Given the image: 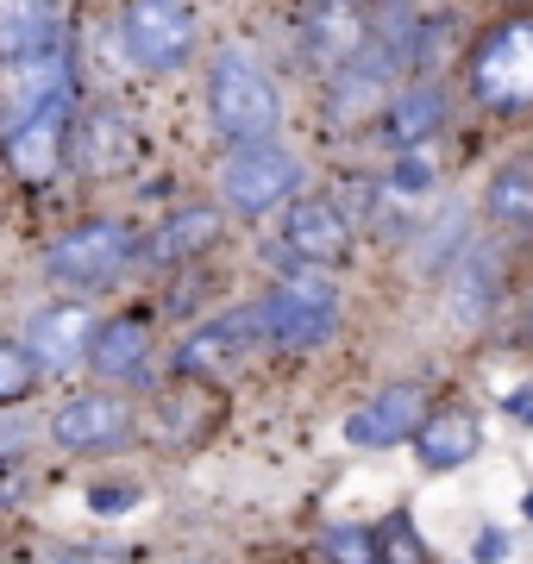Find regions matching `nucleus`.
I'll return each mask as SVG.
<instances>
[{
    "mask_svg": "<svg viewBox=\"0 0 533 564\" xmlns=\"http://www.w3.org/2000/svg\"><path fill=\"white\" fill-rule=\"evenodd\" d=\"M207 120L232 144H270L283 126V95L246 51L226 44L207 57Z\"/></svg>",
    "mask_w": 533,
    "mask_h": 564,
    "instance_id": "nucleus-1",
    "label": "nucleus"
},
{
    "mask_svg": "<svg viewBox=\"0 0 533 564\" xmlns=\"http://www.w3.org/2000/svg\"><path fill=\"white\" fill-rule=\"evenodd\" d=\"M258 321H264V345H283V351H314V345L333 339L339 326V295H333L327 276H308L295 270L258 302Z\"/></svg>",
    "mask_w": 533,
    "mask_h": 564,
    "instance_id": "nucleus-2",
    "label": "nucleus"
},
{
    "mask_svg": "<svg viewBox=\"0 0 533 564\" xmlns=\"http://www.w3.org/2000/svg\"><path fill=\"white\" fill-rule=\"evenodd\" d=\"M132 258H139L132 232L113 226V220H95V226L63 232V239L44 251V270H51V282H63V289H107V282H120L126 270H132Z\"/></svg>",
    "mask_w": 533,
    "mask_h": 564,
    "instance_id": "nucleus-3",
    "label": "nucleus"
},
{
    "mask_svg": "<svg viewBox=\"0 0 533 564\" xmlns=\"http://www.w3.org/2000/svg\"><path fill=\"white\" fill-rule=\"evenodd\" d=\"M258 345H264V321H258V302L251 307H226V314H214L207 326H195L183 339V351H176V370L183 377H232V370H246L251 358H258Z\"/></svg>",
    "mask_w": 533,
    "mask_h": 564,
    "instance_id": "nucleus-4",
    "label": "nucleus"
},
{
    "mask_svg": "<svg viewBox=\"0 0 533 564\" xmlns=\"http://www.w3.org/2000/svg\"><path fill=\"white\" fill-rule=\"evenodd\" d=\"M120 44L139 69H176L195 51V13L183 0H132L120 13Z\"/></svg>",
    "mask_w": 533,
    "mask_h": 564,
    "instance_id": "nucleus-5",
    "label": "nucleus"
},
{
    "mask_svg": "<svg viewBox=\"0 0 533 564\" xmlns=\"http://www.w3.org/2000/svg\"><path fill=\"white\" fill-rule=\"evenodd\" d=\"M295 182H302V163L289 158L283 144H239L220 170V195L239 214H270L276 202L295 195Z\"/></svg>",
    "mask_w": 533,
    "mask_h": 564,
    "instance_id": "nucleus-6",
    "label": "nucleus"
},
{
    "mask_svg": "<svg viewBox=\"0 0 533 564\" xmlns=\"http://www.w3.org/2000/svg\"><path fill=\"white\" fill-rule=\"evenodd\" d=\"M471 82L490 107H527L533 101V20L502 25L471 57Z\"/></svg>",
    "mask_w": 533,
    "mask_h": 564,
    "instance_id": "nucleus-7",
    "label": "nucleus"
},
{
    "mask_svg": "<svg viewBox=\"0 0 533 564\" xmlns=\"http://www.w3.org/2000/svg\"><path fill=\"white\" fill-rule=\"evenodd\" d=\"M51 440L69 445V452H107V445H126L132 440V408H126L120 395H107V389H95V395H69V402H57V414H51Z\"/></svg>",
    "mask_w": 533,
    "mask_h": 564,
    "instance_id": "nucleus-8",
    "label": "nucleus"
},
{
    "mask_svg": "<svg viewBox=\"0 0 533 564\" xmlns=\"http://www.w3.org/2000/svg\"><path fill=\"white\" fill-rule=\"evenodd\" d=\"M358 44H365V20H358L351 0H314V7H302V63L308 69L333 76Z\"/></svg>",
    "mask_w": 533,
    "mask_h": 564,
    "instance_id": "nucleus-9",
    "label": "nucleus"
},
{
    "mask_svg": "<svg viewBox=\"0 0 533 564\" xmlns=\"http://www.w3.org/2000/svg\"><path fill=\"white\" fill-rule=\"evenodd\" d=\"M421 421H427V395L414 383H395V389H383V395H370V402L351 414L346 440L365 445V452H383V445H402Z\"/></svg>",
    "mask_w": 533,
    "mask_h": 564,
    "instance_id": "nucleus-10",
    "label": "nucleus"
},
{
    "mask_svg": "<svg viewBox=\"0 0 533 564\" xmlns=\"http://www.w3.org/2000/svg\"><path fill=\"white\" fill-rule=\"evenodd\" d=\"M7 95H13V120H32V113H69L76 101V88H69V57L63 51H44V57H25L13 63V76H7Z\"/></svg>",
    "mask_w": 533,
    "mask_h": 564,
    "instance_id": "nucleus-11",
    "label": "nucleus"
},
{
    "mask_svg": "<svg viewBox=\"0 0 533 564\" xmlns=\"http://www.w3.org/2000/svg\"><path fill=\"white\" fill-rule=\"evenodd\" d=\"M88 339H95V321H88V307H76V302L44 307V314H32V326H25V351H32V364H44V370L83 364Z\"/></svg>",
    "mask_w": 533,
    "mask_h": 564,
    "instance_id": "nucleus-12",
    "label": "nucleus"
},
{
    "mask_svg": "<svg viewBox=\"0 0 533 564\" xmlns=\"http://www.w3.org/2000/svg\"><path fill=\"white\" fill-rule=\"evenodd\" d=\"M496 282H502V270H496V251H490V245H471V251H465V258L446 270V321H452V326L490 321Z\"/></svg>",
    "mask_w": 533,
    "mask_h": 564,
    "instance_id": "nucleus-13",
    "label": "nucleus"
},
{
    "mask_svg": "<svg viewBox=\"0 0 533 564\" xmlns=\"http://www.w3.org/2000/svg\"><path fill=\"white\" fill-rule=\"evenodd\" d=\"M289 251L302 263H346L351 251V226L333 202H295L289 207V226H283Z\"/></svg>",
    "mask_w": 533,
    "mask_h": 564,
    "instance_id": "nucleus-14",
    "label": "nucleus"
},
{
    "mask_svg": "<svg viewBox=\"0 0 533 564\" xmlns=\"http://www.w3.org/2000/svg\"><path fill=\"white\" fill-rule=\"evenodd\" d=\"M390 88H395V76H390L377 57H370L365 44H358V51H351V57L333 69V82H327L333 120H365V113H377V107L390 101Z\"/></svg>",
    "mask_w": 533,
    "mask_h": 564,
    "instance_id": "nucleus-15",
    "label": "nucleus"
},
{
    "mask_svg": "<svg viewBox=\"0 0 533 564\" xmlns=\"http://www.w3.org/2000/svg\"><path fill=\"white\" fill-rule=\"evenodd\" d=\"M44 51H63V20L51 0H0V57L25 63L44 57Z\"/></svg>",
    "mask_w": 533,
    "mask_h": 564,
    "instance_id": "nucleus-16",
    "label": "nucleus"
},
{
    "mask_svg": "<svg viewBox=\"0 0 533 564\" xmlns=\"http://www.w3.org/2000/svg\"><path fill=\"white\" fill-rule=\"evenodd\" d=\"M414 445H421L427 470H458L483 445V426H477L471 408H439V414H427V421L414 426Z\"/></svg>",
    "mask_w": 533,
    "mask_h": 564,
    "instance_id": "nucleus-17",
    "label": "nucleus"
},
{
    "mask_svg": "<svg viewBox=\"0 0 533 564\" xmlns=\"http://www.w3.org/2000/svg\"><path fill=\"white\" fill-rule=\"evenodd\" d=\"M365 51L383 63L390 76H402V69L421 57V13H414L409 0H383L365 20Z\"/></svg>",
    "mask_w": 533,
    "mask_h": 564,
    "instance_id": "nucleus-18",
    "label": "nucleus"
},
{
    "mask_svg": "<svg viewBox=\"0 0 533 564\" xmlns=\"http://www.w3.org/2000/svg\"><path fill=\"white\" fill-rule=\"evenodd\" d=\"M214 232H220V214H214V207H183V214H170V220H164V232H151V239H144L139 258H144V270H170V263L207 251ZM139 258H132V263H139Z\"/></svg>",
    "mask_w": 533,
    "mask_h": 564,
    "instance_id": "nucleus-19",
    "label": "nucleus"
},
{
    "mask_svg": "<svg viewBox=\"0 0 533 564\" xmlns=\"http://www.w3.org/2000/svg\"><path fill=\"white\" fill-rule=\"evenodd\" d=\"M63 126L69 113H32V120H13L7 126V163L20 170V176H51L63 163Z\"/></svg>",
    "mask_w": 533,
    "mask_h": 564,
    "instance_id": "nucleus-20",
    "label": "nucleus"
},
{
    "mask_svg": "<svg viewBox=\"0 0 533 564\" xmlns=\"http://www.w3.org/2000/svg\"><path fill=\"white\" fill-rule=\"evenodd\" d=\"M88 364H95L101 377H113V383L139 377L144 364H151V326H144V321H107V326H95V339H88Z\"/></svg>",
    "mask_w": 533,
    "mask_h": 564,
    "instance_id": "nucleus-21",
    "label": "nucleus"
},
{
    "mask_svg": "<svg viewBox=\"0 0 533 564\" xmlns=\"http://www.w3.org/2000/svg\"><path fill=\"white\" fill-rule=\"evenodd\" d=\"M76 163L83 170H126L132 163V132H126V120L113 113V107H101V113H83V126H76Z\"/></svg>",
    "mask_w": 533,
    "mask_h": 564,
    "instance_id": "nucleus-22",
    "label": "nucleus"
},
{
    "mask_svg": "<svg viewBox=\"0 0 533 564\" xmlns=\"http://www.w3.org/2000/svg\"><path fill=\"white\" fill-rule=\"evenodd\" d=\"M446 120V95H439V82H414L402 95H390V139L395 144H421L427 132H439Z\"/></svg>",
    "mask_w": 533,
    "mask_h": 564,
    "instance_id": "nucleus-23",
    "label": "nucleus"
},
{
    "mask_svg": "<svg viewBox=\"0 0 533 564\" xmlns=\"http://www.w3.org/2000/svg\"><path fill=\"white\" fill-rule=\"evenodd\" d=\"M471 251V220H465V207H452V214H439V226H433L427 239H414V270H452V263Z\"/></svg>",
    "mask_w": 533,
    "mask_h": 564,
    "instance_id": "nucleus-24",
    "label": "nucleus"
},
{
    "mask_svg": "<svg viewBox=\"0 0 533 564\" xmlns=\"http://www.w3.org/2000/svg\"><path fill=\"white\" fill-rule=\"evenodd\" d=\"M490 214L502 226H527L533 220V163H509L490 182Z\"/></svg>",
    "mask_w": 533,
    "mask_h": 564,
    "instance_id": "nucleus-25",
    "label": "nucleus"
},
{
    "mask_svg": "<svg viewBox=\"0 0 533 564\" xmlns=\"http://www.w3.org/2000/svg\"><path fill=\"white\" fill-rule=\"evenodd\" d=\"M327 558L333 564H383V545L370 527H333L327 533Z\"/></svg>",
    "mask_w": 533,
    "mask_h": 564,
    "instance_id": "nucleus-26",
    "label": "nucleus"
},
{
    "mask_svg": "<svg viewBox=\"0 0 533 564\" xmlns=\"http://www.w3.org/2000/svg\"><path fill=\"white\" fill-rule=\"evenodd\" d=\"M32 383H39V364H32V351L0 339V402H20Z\"/></svg>",
    "mask_w": 533,
    "mask_h": 564,
    "instance_id": "nucleus-27",
    "label": "nucleus"
},
{
    "mask_svg": "<svg viewBox=\"0 0 533 564\" xmlns=\"http://www.w3.org/2000/svg\"><path fill=\"white\" fill-rule=\"evenodd\" d=\"M395 188L402 195H421V188H433V163L427 158H414V151H402V163H395Z\"/></svg>",
    "mask_w": 533,
    "mask_h": 564,
    "instance_id": "nucleus-28",
    "label": "nucleus"
},
{
    "mask_svg": "<svg viewBox=\"0 0 533 564\" xmlns=\"http://www.w3.org/2000/svg\"><path fill=\"white\" fill-rule=\"evenodd\" d=\"M25 440H32V426H25L20 414H0V464H7V458H20Z\"/></svg>",
    "mask_w": 533,
    "mask_h": 564,
    "instance_id": "nucleus-29",
    "label": "nucleus"
},
{
    "mask_svg": "<svg viewBox=\"0 0 533 564\" xmlns=\"http://www.w3.org/2000/svg\"><path fill=\"white\" fill-rule=\"evenodd\" d=\"M88 502H95V514H113V508H132L139 496H132V489H95Z\"/></svg>",
    "mask_w": 533,
    "mask_h": 564,
    "instance_id": "nucleus-30",
    "label": "nucleus"
},
{
    "mask_svg": "<svg viewBox=\"0 0 533 564\" xmlns=\"http://www.w3.org/2000/svg\"><path fill=\"white\" fill-rule=\"evenodd\" d=\"M63 564H126V552H69Z\"/></svg>",
    "mask_w": 533,
    "mask_h": 564,
    "instance_id": "nucleus-31",
    "label": "nucleus"
},
{
    "mask_svg": "<svg viewBox=\"0 0 533 564\" xmlns=\"http://www.w3.org/2000/svg\"><path fill=\"white\" fill-rule=\"evenodd\" d=\"M13 496H20V470H13V464H0V502H13Z\"/></svg>",
    "mask_w": 533,
    "mask_h": 564,
    "instance_id": "nucleus-32",
    "label": "nucleus"
},
{
    "mask_svg": "<svg viewBox=\"0 0 533 564\" xmlns=\"http://www.w3.org/2000/svg\"><path fill=\"white\" fill-rule=\"evenodd\" d=\"M502 545H509L502 533H483V540H477V558H502Z\"/></svg>",
    "mask_w": 533,
    "mask_h": 564,
    "instance_id": "nucleus-33",
    "label": "nucleus"
},
{
    "mask_svg": "<svg viewBox=\"0 0 533 564\" xmlns=\"http://www.w3.org/2000/svg\"><path fill=\"white\" fill-rule=\"evenodd\" d=\"M521 421H533V414H521Z\"/></svg>",
    "mask_w": 533,
    "mask_h": 564,
    "instance_id": "nucleus-34",
    "label": "nucleus"
},
{
    "mask_svg": "<svg viewBox=\"0 0 533 564\" xmlns=\"http://www.w3.org/2000/svg\"><path fill=\"white\" fill-rule=\"evenodd\" d=\"M514 7H521V0H514Z\"/></svg>",
    "mask_w": 533,
    "mask_h": 564,
    "instance_id": "nucleus-35",
    "label": "nucleus"
}]
</instances>
